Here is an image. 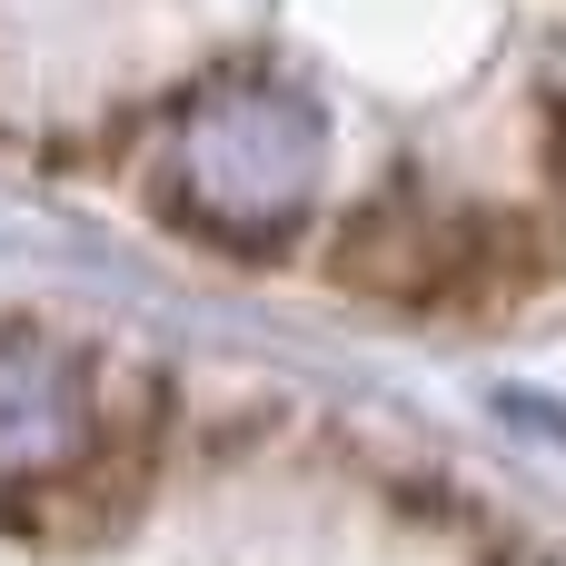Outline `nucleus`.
Instances as JSON below:
<instances>
[{
    "mask_svg": "<svg viewBox=\"0 0 566 566\" xmlns=\"http://www.w3.org/2000/svg\"><path fill=\"white\" fill-rule=\"evenodd\" d=\"M328 179V119L308 90L289 80H209L179 119H169V189L189 219L229 229V239H269L289 229Z\"/></svg>",
    "mask_w": 566,
    "mask_h": 566,
    "instance_id": "f257e3e1",
    "label": "nucleus"
},
{
    "mask_svg": "<svg viewBox=\"0 0 566 566\" xmlns=\"http://www.w3.org/2000/svg\"><path fill=\"white\" fill-rule=\"evenodd\" d=\"M99 438V388L90 368L50 338V328H20L0 318V488H30V478H70Z\"/></svg>",
    "mask_w": 566,
    "mask_h": 566,
    "instance_id": "f03ea898",
    "label": "nucleus"
}]
</instances>
